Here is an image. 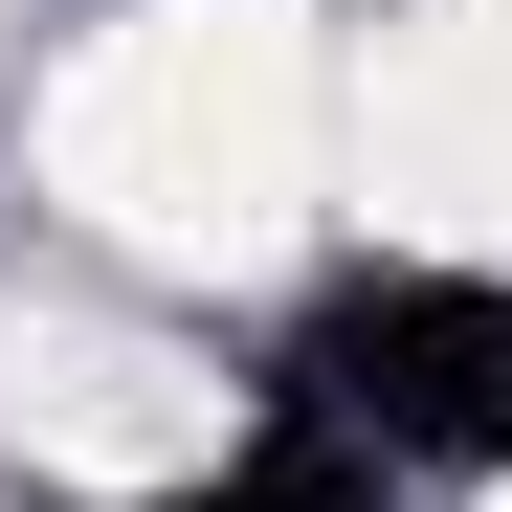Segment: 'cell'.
I'll return each instance as SVG.
<instances>
[{"label": "cell", "mask_w": 512, "mask_h": 512, "mask_svg": "<svg viewBox=\"0 0 512 512\" xmlns=\"http://www.w3.org/2000/svg\"><path fill=\"white\" fill-rule=\"evenodd\" d=\"M268 401L379 446L401 490L423 468H512V268H334L268 334Z\"/></svg>", "instance_id": "1"}, {"label": "cell", "mask_w": 512, "mask_h": 512, "mask_svg": "<svg viewBox=\"0 0 512 512\" xmlns=\"http://www.w3.org/2000/svg\"><path fill=\"white\" fill-rule=\"evenodd\" d=\"M134 512H401V468L334 446V423H290V401H245V446L179 468V490H134Z\"/></svg>", "instance_id": "2"}]
</instances>
